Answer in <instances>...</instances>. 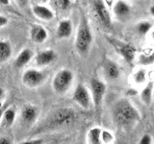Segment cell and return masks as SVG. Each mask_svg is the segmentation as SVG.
Wrapping results in <instances>:
<instances>
[{
  "instance_id": "13",
  "label": "cell",
  "mask_w": 154,
  "mask_h": 144,
  "mask_svg": "<svg viewBox=\"0 0 154 144\" xmlns=\"http://www.w3.org/2000/svg\"><path fill=\"white\" fill-rule=\"evenodd\" d=\"M31 40L35 43H43L47 38V32L45 28L38 24H34L30 30Z\"/></svg>"
},
{
  "instance_id": "12",
  "label": "cell",
  "mask_w": 154,
  "mask_h": 144,
  "mask_svg": "<svg viewBox=\"0 0 154 144\" xmlns=\"http://www.w3.org/2000/svg\"><path fill=\"white\" fill-rule=\"evenodd\" d=\"M56 59H57V53L52 49L43 50L38 53L35 58L36 64L38 66L49 65L52 62H54Z\"/></svg>"
},
{
  "instance_id": "6",
  "label": "cell",
  "mask_w": 154,
  "mask_h": 144,
  "mask_svg": "<svg viewBox=\"0 0 154 144\" xmlns=\"http://www.w3.org/2000/svg\"><path fill=\"white\" fill-rule=\"evenodd\" d=\"M110 44L114 47L115 51L123 58V60L127 64H132L135 57H136V48L131 43L123 42L115 38H107Z\"/></svg>"
},
{
  "instance_id": "22",
  "label": "cell",
  "mask_w": 154,
  "mask_h": 144,
  "mask_svg": "<svg viewBox=\"0 0 154 144\" xmlns=\"http://www.w3.org/2000/svg\"><path fill=\"white\" fill-rule=\"evenodd\" d=\"M151 28H152V23L149 21H142L138 23L137 25V29L141 35H146L151 30Z\"/></svg>"
},
{
  "instance_id": "31",
  "label": "cell",
  "mask_w": 154,
  "mask_h": 144,
  "mask_svg": "<svg viewBox=\"0 0 154 144\" xmlns=\"http://www.w3.org/2000/svg\"><path fill=\"white\" fill-rule=\"evenodd\" d=\"M4 96H5V91H4V89L2 88H0V103L2 102Z\"/></svg>"
},
{
  "instance_id": "23",
  "label": "cell",
  "mask_w": 154,
  "mask_h": 144,
  "mask_svg": "<svg viewBox=\"0 0 154 144\" xmlns=\"http://www.w3.org/2000/svg\"><path fill=\"white\" fill-rule=\"evenodd\" d=\"M115 137L110 132L104 131V130L101 131V143H113Z\"/></svg>"
},
{
  "instance_id": "35",
  "label": "cell",
  "mask_w": 154,
  "mask_h": 144,
  "mask_svg": "<svg viewBox=\"0 0 154 144\" xmlns=\"http://www.w3.org/2000/svg\"><path fill=\"white\" fill-rule=\"evenodd\" d=\"M71 1H74V0H71Z\"/></svg>"
},
{
  "instance_id": "4",
  "label": "cell",
  "mask_w": 154,
  "mask_h": 144,
  "mask_svg": "<svg viewBox=\"0 0 154 144\" xmlns=\"http://www.w3.org/2000/svg\"><path fill=\"white\" fill-rule=\"evenodd\" d=\"M73 79L74 76L70 69L64 68L59 70L52 80L53 90L57 94H65L71 88Z\"/></svg>"
},
{
  "instance_id": "16",
  "label": "cell",
  "mask_w": 154,
  "mask_h": 144,
  "mask_svg": "<svg viewBox=\"0 0 154 144\" xmlns=\"http://www.w3.org/2000/svg\"><path fill=\"white\" fill-rule=\"evenodd\" d=\"M72 33V23L69 19L62 20L59 22V25L57 27V37L60 40L67 38L71 36Z\"/></svg>"
},
{
  "instance_id": "3",
  "label": "cell",
  "mask_w": 154,
  "mask_h": 144,
  "mask_svg": "<svg viewBox=\"0 0 154 144\" xmlns=\"http://www.w3.org/2000/svg\"><path fill=\"white\" fill-rule=\"evenodd\" d=\"M93 34L85 14H82L75 38V48L81 55H87L93 43Z\"/></svg>"
},
{
  "instance_id": "32",
  "label": "cell",
  "mask_w": 154,
  "mask_h": 144,
  "mask_svg": "<svg viewBox=\"0 0 154 144\" xmlns=\"http://www.w3.org/2000/svg\"><path fill=\"white\" fill-rule=\"evenodd\" d=\"M17 2L20 5V6H25L28 2V0H17Z\"/></svg>"
},
{
  "instance_id": "20",
  "label": "cell",
  "mask_w": 154,
  "mask_h": 144,
  "mask_svg": "<svg viewBox=\"0 0 154 144\" xmlns=\"http://www.w3.org/2000/svg\"><path fill=\"white\" fill-rule=\"evenodd\" d=\"M153 86H154L153 82L149 81L146 86L142 90V92H141V100L143 101V103L146 106H149L152 102Z\"/></svg>"
},
{
  "instance_id": "33",
  "label": "cell",
  "mask_w": 154,
  "mask_h": 144,
  "mask_svg": "<svg viewBox=\"0 0 154 144\" xmlns=\"http://www.w3.org/2000/svg\"><path fill=\"white\" fill-rule=\"evenodd\" d=\"M10 4V0H0V5H3V6H7Z\"/></svg>"
},
{
  "instance_id": "19",
  "label": "cell",
  "mask_w": 154,
  "mask_h": 144,
  "mask_svg": "<svg viewBox=\"0 0 154 144\" xmlns=\"http://www.w3.org/2000/svg\"><path fill=\"white\" fill-rule=\"evenodd\" d=\"M14 120H16V112L11 108H6L2 114V126L4 128H10L12 127Z\"/></svg>"
},
{
  "instance_id": "25",
  "label": "cell",
  "mask_w": 154,
  "mask_h": 144,
  "mask_svg": "<svg viewBox=\"0 0 154 144\" xmlns=\"http://www.w3.org/2000/svg\"><path fill=\"white\" fill-rule=\"evenodd\" d=\"M153 55L152 54H150V55H141L140 56V60H139V62H140V64H143V65H150V64H153Z\"/></svg>"
},
{
  "instance_id": "11",
  "label": "cell",
  "mask_w": 154,
  "mask_h": 144,
  "mask_svg": "<svg viewBox=\"0 0 154 144\" xmlns=\"http://www.w3.org/2000/svg\"><path fill=\"white\" fill-rule=\"evenodd\" d=\"M102 70L106 78L110 80H117L120 76L119 65L110 59H105L102 62Z\"/></svg>"
},
{
  "instance_id": "21",
  "label": "cell",
  "mask_w": 154,
  "mask_h": 144,
  "mask_svg": "<svg viewBox=\"0 0 154 144\" xmlns=\"http://www.w3.org/2000/svg\"><path fill=\"white\" fill-rule=\"evenodd\" d=\"M101 131H102V129L98 127L91 129L87 134V143L101 144Z\"/></svg>"
},
{
  "instance_id": "28",
  "label": "cell",
  "mask_w": 154,
  "mask_h": 144,
  "mask_svg": "<svg viewBox=\"0 0 154 144\" xmlns=\"http://www.w3.org/2000/svg\"><path fill=\"white\" fill-rule=\"evenodd\" d=\"M8 22H9V20H8V18L6 16H0V28L5 27L8 24Z\"/></svg>"
},
{
  "instance_id": "7",
  "label": "cell",
  "mask_w": 154,
  "mask_h": 144,
  "mask_svg": "<svg viewBox=\"0 0 154 144\" xmlns=\"http://www.w3.org/2000/svg\"><path fill=\"white\" fill-rule=\"evenodd\" d=\"M72 100L86 110H89L93 106L91 96L89 89L86 88L83 84H78L75 88L73 94H72Z\"/></svg>"
},
{
  "instance_id": "8",
  "label": "cell",
  "mask_w": 154,
  "mask_h": 144,
  "mask_svg": "<svg viewBox=\"0 0 154 144\" xmlns=\"http://www.w3.org/2000/svg\"><path fill=\"white\" fill-rule=\"evenodd\" d=\"M46 78L43 72L38 69H27L22 75V83L28 88H37L42 85Z\"/></svg>"
},
{
  "instance_id": "30",
  "label": "cell",
  "mask_w": 154,
  "mask_h": 144,
  "mask_svg": "<svg viewBox=\"0 0 154 144\" xmlns=\"http://www.w3.org/2000/svg\"><path fill=\"white\" fill-rule=\"evenodd\" d=\"M12 141L8 137H1L0 138V144H11Z\"/></svg>"
},
{
  "instance_id": "5",
  "label": "cell",
  "mask_w": 154,
  "mask_h": 144,
  "mask_svg": "<svg viewBox=\"0 0 154 144\" xmlns=\"http://www.w3.org/2000/svg\"><path fill=\"white\" fill-rule=\"evenodd\" d=\"M90 88H91V101H93L94 108L96 112H98L101 110L102 108L103 99L106 93V86L104 82L101 80H98L96 78H91L90 80Z\"/></svg>"
},
{
  "instance_id": "24",
  "label": "cell",
  "mask_w": 154,
  "mask_h": 144,
  "mask_svg": "<svg viewBox=\"0 0 154 144\" xmlns=\"http://www.w3.org/2000/svg\"><path fill=\"white\" fill-rule=\"evenodd\" d=\"M146 78V72L144 69H140L138 70L134 75V81L137 84H143Z\"/></svg>"
},
{
  "instance_id": "10",
  "label": "cell",
  "mask_w": 154,
  "mask_h": 144,
  "mask_svg": "<svg viewBox=\"0 0 154 144\" xmlns=\"http://www.w3.org/2000/svg\"><path fill=\"white\" fill-rule=\"evenodd\" d=\"M40 115V109L32 104L24 105L20 110V120L26 126H32L35 124Z\"/></svg>"
},
{
  "instance_id": "1",
  "label": "cell",
  "mask_w": 154,
  "mask_h": 144,
  "mask_svg": "<svg viewBox=\"0 0 154 144\" xmlns=\"http://www.w3.org/2000/svg\"><path fill=\"white\" fill-rule=\"evenodd\" d=\"M112 119L120 128H130L141 120V114L128 99L116 101L112 107Z\"/></svg>"
},
{
  "instance_id": "18",
  "label": "cell",
  "mask_w": 154,
  "mask_h": 144,
  "mask_svg": "<svg viewBox=\"0 0 154 144\" xmlns=\"http://www.w3.org/2000/svg\"><path fill=\"white\" fill-rule=\"evenodd\" d=\"M12 56L11 43L7 40H0V64L7 62Z\"/></svg>"
},
{
  "instance_id": "26",
  "label": "cell",
  "mask_w": 154,
  "mask_h": 144,
  "mask_svg": "<svg viewBox=\"0 0 154 144\" xmlns=\"http://www.w3.org/2000/svg\"><path fill=\"white\" fill-rule=\"evenodd\" d=\"M71 2V0H55L57 7L61 10H66L70 6Z\"/></svg>"
},
{
  "instance_id": "29",
  "label": "cell",
  "mask_w": 154,
  "mask_h": 144,
  "mask_svg": "<svg viewBox=\"0 0 154 144\" xmlns=\"http://www.w3.org/2000/svg\"><path fill=\"white\" fill-rule=\"evenodd\" d=\"M42 143V139H31L30 141L24 142V144H41Z\"/></svg>"
},
{
  "instance_id": "15",
  "label": "cell",
  "mask_w": 154,
  "mask_h": 144,
  "mask_svg": "<svg viewBox=\"0 0 154 144\" xmlns=\"http://www.w3.org/2000/svg\"><path fill=\"white\" fill-rule=\"evenodd\" d=\"M113 12L115 16L119 19H122L130 14V13H131V7L124 0H118L114 5Z\"/></svg>"
},
{
  "instance_id": "17",
  "label": "cell",
  "mask_w": 154,
  "mask_h": 144,
  "mask_svg": "<svg viewBox=\"0 0 154 144\" xmlns=\"http://www.w3.org/2000/svg\"><path fill=\"white\" fill-rule=\"evenodd\" d=\"M33 56H34V52L31 49H29V48H25V49H23L17 55L16 61H14V65L17 68H21V67L25 66L32 60Z\"/></svg>"
},
{
  "instance_id": "34",
  "label": "cell",
  "mask_w": 154,
  "mask_h": 144,
  "mask_svg": "<svg viewBox=\"0 0 154 144\" xmlns=\"http://www.w3.org/2000/svg\"><path fill=\"white\" fill-rule=\"evenodd\" d=\"M6 108H7V106H4V107H1V108H0V122H1L2 114H3L4 110H5V109H6Z\"/></svg>"
},
{
  "instance_id": "27",
  "label": "cell",
  "mask_w": 154,
  "mask_h": 144,
  "mask_svg": "<svg viewBox=\"0 0 154 144\" xmlns=\"http://www.w3.org/2000/svg\"><path fill=\"white\" fill-rule=\"evenodd\" d=\"M152 143H153L152 137L150 134H143L141 137V139H140V144H152Z\"/></svg>"
},
{
  "instance_id": "14",
  "label": "cell",
  "mask_w": 154,
  "mask_h": 144,
  "mask_svg": "<svg viewBox=\"0 0 154 144\" xmlns=\"http://www.w3.org/2000/svg\"><path fill=\"white\" fill-rule=\"evenodd\" d=\"M32 12L34 16L45 21H50L54 17V13L49 8L42 6V5H35V6H33Z\"/></svg>"
},
{
  "instance_id": "9",
  "label": "cell",
  "mask_w": 154,
  "mask_h": 144,
  "mask_svg": "<svg viewBox=\"0 0 154 144\" xmlns=\"http://www.w3.org/2000/svg\"><path fill=\"white\" fill-rule=\"evenodd\" d=\"M93 9L99 23L106 28H110L112 26V16L103 0H93Z\"/></svg>"
},
{
  "instance_id": "2",
  "label": "cell",
  "mask_w": 154,
  "mask_h": 144,
  "mask_svg": "<svg viewBox=\"0 0 154 144\" xmlns=\"http://www.w3.org/2000/svg\"><path fill=\"white\" fill-rule=\"evenodd\" d=\"M76 117L75 112L70 108H60L57 109L48 115L46 119L42 122L41 130H53L57 128L66 127L73 123Z\"/></svg>"
}]
</instances>
